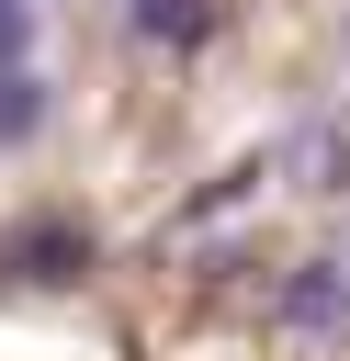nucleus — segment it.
Here are the masks:
<instances>
[{
    "label": "nucleus",
    "mask_w": 350,
    "mask_h": 361,
    "mask_svg": "<svg viewBox=\"0 0 350 361\" xmlns=\"http://www.w3.org/2000/svg\"><path fill=\"white\" fill-rule=\"evenodd\" d=\"M0 271H23V282H79V271H90V226H68V214H45V226H23V237H0Z\"/></svg>",
    "instance_id": "f257e3e1"
},
{
    "label": "nucleus",
    "mask_w": 350,
    "mask_h": 361,
    "mask_svg": "<svg viewBox=\"0 0 350 361\" xmlns=\"http://www.w3.org/2000/svg\"><path fill=\"white\" fill-rule=\"evenodd\" d=\"M282 316L316 327V338L350 327V259H294V271H282Z\"/></svg>",
    "instance_id": "f03ea898"
},
{
    "label": "nucleus",
    "mask_w": 350,
    "mask_h": 361,
    "mask_svg": "<svg viewBox=\"0 0 350 361\" xmlns=\"http://www.w3.org/2000/svg\"><path fill=\"white\" fill-rule=\"evenodd\" d=\"M45 113H56V90H45L34 68H0V147H34Z\"/></svg>",
    "instance_id": "7ed1b4c3"
},
{
    "label": "nucleus",
    "mask_w": 350,
    "mask_h": 361,
    "mask_svg": "<svg viewBox=\"0 0 350 361\" xmlns=\"http://www.w3.org/2000/svg\"><path fill=\"white\" fill-rule=\"evenodd\" d=\"M124 23H135L147 45H203V34H215V0H124Z\"/></svg>",
    "instance_id": "20e7f679"
},
{
    "label": "nucleus",
    "mask_w": 350,
    "mask_h": 361,
    "mask_svg": "<svg viewBox=\"0 0 350 361\" xmlns=\"http://www.w3.org/2000/svg\"><path fill=\"white\" fill-rule=\"evenodd\" d=\"M260 180H271V169H260V158H237V169H226V180H203V192H192V203H181V226H215V214H226V203H248V192H260Z\"/></svg>",
    "instance_id": "39448f33"
},
{
    "label": "nucleus",
    "mask_w": 350,
    "mask_h": 361,
    "mask_svg": "<svg viewBox=\"0 0 350 361\" xmlns=\"http://www.w3.org/2000/svg\"><path fill=\"white\" fill-rule=\"evenodd\" d=\"M305 169H316V192H350V135H305Z\"/></svg>",
    "instance_id": "423d86ee"
},
{
    "label": "nucleus",
    "mask_w": 350,
    "mask_h": 361,
    "mask_svg": "<svg viewBox=\"0 0 350 361\" xmlns=\"http://www.w3.org/2000/svg\"><path fill=\"white\" fill-rule=\"evenodd\" d=\"M34 56V0H0V68Z\"/></svg>",
    "instance_id": "0eeeda50"
}]
</instances>
